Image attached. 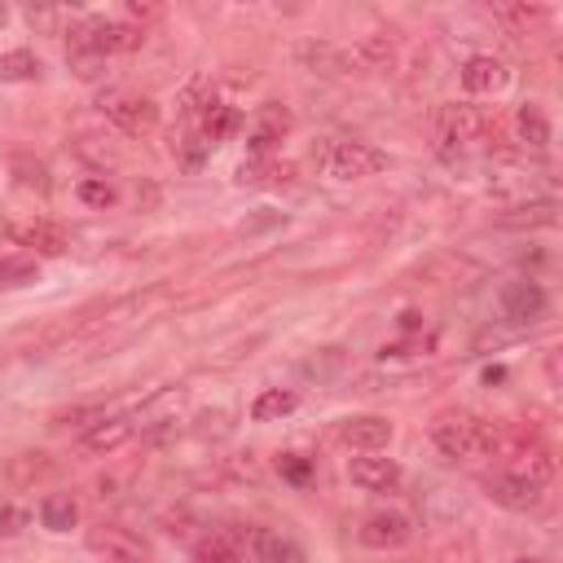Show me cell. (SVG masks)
I'll use <instances>...</instances> for the list:
<instances>
[{"mask_svg":"<svg viewBox=\"0 0 563 563\" xmlns=\"http://www.w3.org/2000/svg\"><path fill=\"white\" fill-rule=\"evenodd\" d=\"M299 66H308L312 75H330V79H347V75H365L356 44H334V40H303L295 48Z\"/></svg>","mask_w":563,"mask_h":563,"instance_id":"5","label":"cell"},{"mask_svg":"<svg viewBox=\"0 0 563 563\" xmlns=\"http://www.w3.org/2000/svg\"><path fill=\"white\" fill-rule=\"evenodd\" d=\"M431 444L449 462H475L497 453V422L475 418V413H444L431 422Z\"/></svg>","mask_w":563,"mask_h":563,"instance_id":"1","label":"cell"},{"mask_svg":"<svg viewBox=\"0 0 563 563\" xmlns=\"http://www.w3.org/2000/svg\"><path fill=\"white\" fill-rule=\"evenodd\" d=\"M251 550H255V563H308L299 541L268 532V528H251Z\"/></svg>","mask_w":563,"mask_h":563,"instance_id":"20","label":"cell"},{"mask_svg":"<svg viewBox=\"0 0 563 563\" xmlns=\"http://www.w3.org/2000/svg\"><path fill=\"white\" fill-rule=\"evenodd\" d=\"M31 523V515L22 506H0V537H18Z\"/></svg>","mask_w":563,"mask_h":563,"instance_id":"39","label":"cell"},{"mask_svg":"<svg viewBox=\"0 0 563 563\" xmlns=\"http://www.w3.org/2000/svg\"><path fill=\"white\" fill-rule=\"evenodd\" d=\"M220 475L229 484H260L264 479V466H260L255 453H229V457H220Z\"/></svg>","mask_w":563,"mask_h":563,"instance_id":"31","label":"cell"},{"mask_svg":"<svg viewBox=\"0 0 563 563\" xmlns=\"http://www.w3.org/2000/svg\"><path fill=\"white\" fill-rule=\"evenodd\" d=\"M347 479H352L356 488H365V493H396L400 479H405V471H400L396 457L356 453V457H347Z\"/></svg>","mask_w":563,"mask_h":563,"instance_id":"12","label":"cell"},{"mask_svg":"<svg viewBox=\"0 0 563 563\" xmlns=\"http://www.w3.org/2000/svg\"><path fill=\"white\" fill-rule=\"evenodd\" d=\"M66 35H70V40H66V66H70L79 79H88V84H92V79H101L106 57H101V53H97V48L84 40V31H79V26H70Z\"/></svg>","mask_w":563,"mask_h":563,"instance_id":"23","label":"cell"},{"mask_svg":"<svg viewBox=\"0 0 563 563\" xmlns=\"http://www.w3.org/2000/svg\"><path fill=\"white\" fill-rule=\"evenodd\" d=\"M479 488H484V497L488 501H497L501 510H515V515H528V510H537L541 506V497H545V484H532V479H523V475H515V471H488L484 479H479Z\"/></svg>","mask_w":563,"mask_h":563,"instance_id":"6","label":"cell"},{"mask_svg":"<svg viewBox=\"0 0 563 563\" xmlns=\"http://www.w3.org/2000/svg\"><path fill=\"white\" fill-rule=\"evenodd\" d=\"M277 224H282V211H268V207H264L260 216L242 220V224H238V233H242V238H255V233H268V229H277Z\"/></svg>","mask_w":563,"mask_h":563,"instance_id":"37","label":"cell"},{"mask_svg":"<svg viewBox=\"0 0 563 563\" xmlns=\"http://www.w3.org/2000/svg\"><path fill=\"white\" fill-rule=\"evenodd\" d=\"M400 325L405 330H418V312H400Z\"/></svg>","mask_w":563,"mask_h":563,"instance_id":"42","label":"cell"},{"mask_svg":"<svg viewBox=\"0 0 563 563\" xmlns=\"http://www.w3.org/2000/svg\"><path fill=\"white\" fill-rule=\"evenodd\" d=\"M26 22H31V26H40V31H53V35H62L57 26L66 22V13H62V9H31V13H26Z\"/></svg>","mask_w":563,"mask_h":563,"instance_id":"40","label":"cell"},{"mask_svg":"<svg viewBox=\"0 0 563 563\" xmlns=\"http://www.w3.org/2000/svg\"><path fill=\"white\" fill-rule=\"evenodd\" d=\"M31 79H40V57L31 48L0 53V84H31Z\"/></svg>","mask_w":563,"mask_h":563,"instance_id":"27","label":"cell"},{"mask_svg":"<svg viewBox=\"0 0 563 563\" xmlns=\"http://www.w3.org/2000/svg\"><path fill=\"white\" fill-rule=\"evenodd\" d=\"M136 435V418H128V413H101V418H92L84 431H79V440H75V449L84 453V457H106V453H114V449H123L128 440Z\"/></svg>","mask_w":563,"mask_h":563,"instance_id":"8","label":"cell"},{"mask_svg":"<svg viewBox=\"0 0 563 563\" xmlns=\"http://www.w3.org/2000/svg\"><path fill=\"white\" fill-rule=\"evenodd\" d=\"M128 26H136V31H145L150 22H158L163 18V4H145V0H128Z\"/></svg>","mask_w":563,"mask_h":563,"instance_id":"36","label":"cell"},{"mask_svg":"<svg viewBox=\"0 0 563 563\" xmlns=\"http://www.w3.org/2000/svg\"><path fill=\"white\" fill-rule=\"evenodd\" d=\"M409 537H413V519L405 510H374L356 528V541L365 550H400Z\"/></svg>","mask_w":563,"mask_h":563,"instance_id":"9","label":"cell"},{"mask_svg":"<svg viewBox=\"0 0 563 563\" xmlns=\"http://www.w3.org/2000/svg\"><path fill=\"white\" fill-rule=\"evenodd\" d=\"M488 13H493V22H501L510 35H537L541 26H550V22H554V13H550L545 4H523V0L493 4Z\"/></svg>","mask_w":563,"mask_h":563,"instance_id":"17","label":"cell"},{"mask_svg":"<svg viewBox=\"0 0 563 563\" xmlns=\"http://www.w3.org/2000/svg\"><path fill=\"white\" fill-rule=\"evenodd\" d=\"M189 563H242V554H238V545L224 532H207V537L194 541Z\"/></svg>","mask_w":563,"mask_h":563,"instance_id":"28","label":"cell"},{"mask_svg":"<svg viewBox=\"0 0 563 563\" xmlns=\"http://www.w3.org/2000/svg\"><path fill=\"white\" fill-rule=\"evenodd\" d=\"M457 79H462V88L471 97H493V92H501L510 84V66L501 57H493V53H475V57L462 62V75Z\"/></svg>","mask_w":563,"mask_h":563,"instance_id":"13","label":"cell"},{"mask_svg":"<svg viewBox=\"0 0 563 563\" xmlns=\"http://www.w3.org/2000/svg\"><path fill=\"white\" fill-rule=\"evenodd\" d=\"M277 471H282V479H290V484H308V479H312V462H308L303 453H282V457H277Z\"/></svg>","mask_w":563,"mask_h":563,"instance_id":"35","label":"cell"},{"mask_svg":"<svg viewBox=\"0 0 563 563\" xmlns=\"http://www.w3.org/2000/svg\"><path fill=\"white\" fill-rule=\"evenodd\" d=\"M563 347H545V383L550 387H563V365H559Z\"/></svg>","mask_w":563,"mask_h":563,"instance_id":"41","label":"cell"},{"mask_svg":"<svg viewBox=\"0 0 563 563\" xmlns=\"http://www.w3.org/2000/svg\"><path fill=\"white\" fill-rule=\"evenodd\" d=\"M501 224H515V229H550V224H559V207L554 202H528V207H515V216H501Z\"/></svg>","mask_w":563,"mask_h":563,"instance_id":"30","label":"cell"},{"mask_svg":"<svg viewBox=\"0 0 563 563\" xmlns=\"http://www.w3.org/2000/svg\"><path fill=\"white\" fill-rule=\"evenodd\" d=\"M347 369V347H317L312 356H303L299 361V374L303 378H317V383H325V378H334V374H343Z\"/></svg>","mask_w":563,"mask_h":563,"instance_id":"26","label":"cell"},{"mask_svg":"<svg viewBox=\"0 0 563 563\" xmlns=\"http://www.w3.org/2000/svg\"><path fill=\"white\" fill-rule=\"evenodd\" d=\"M79 31H84V40H88L101 57L132 53V48H141V40H145V31H136V26L119 22V18H84Z\"/></svg>","mask_w":563,"mask_h":563,"instance_id":"11","label":"cell"},{"mask_svg":"<svg viewBox=\"0 0 563 563\" xmlns=\"http://www.w3.org/2000/svg\"><path fill=\"white\" fill-rule=\"evenodd\" d=\"M9 167H13V180L22 185V189H35V194H44L53 180H48V167L40 163V158H31V154H13L9 158Z\"/></svg>","mask_w":563,"mask_h":563,"instance_id":"33","label":"cell"},{"mask_svg":"<svg viewBox=\"0 0 563 563\" xmlns=\"http://www.w3.org/2000/svg\"><path fill=\"white\" fill-rule=\"evenodd\" d=\"M9 233L18 246H26L35 255H66V246H70V233L53 220H26V224H13Z\"/></svg>","mask_w":563,"mask_h":563,"instance_id":"16","label":"cell"},{"mask_svg":"<svg viewBox=\"0 0 563 563\" xmlns=\"http://www.w3.org/2000/svg\"><path fill=\"white\" fill-rule=\"evenodd\" d=\"M510 123H515V132H510V136H515V145H519L523 154H528V150H545V145H550V119H545V110H541L537 101H523V106L515 110V119H510Z\"/></svg>","mask_w":563,"mask_h":563,"instance_id":"19","label":"cell"},{"mask_svg":"<svg viewBox=\"0 0 563 563\" xmlns=\"http://www.w3.org/2000/svg\"><path fill=\"white\" fill-rule=\"evenodd\" d=\"M431 559L435 563H479V550H475V541L466 532H453V537L431 545Z\"/></svg>","mask_w":563,"mask_h":563,"instance_id":"32","label":"cell"},{"mask_svg":"<svg viewBox=\"0 0 563 563\" xmlns=\"http://www.w3.org/2000/svg\"><path fill=\"white\" fill-rule=\"evenodd\" d=\"M391 435H396V427L383 413H352L339 422V444H347L352 453H383L391 444Z\"/></svg>","mask_w":563,"mask_h":563,"instance_id":"10","label":"cell"},{"mask_svg":"<svg viewBox=\"0 0 563 563\" xmlns=\"http://www.w3.org/2000/svg\"><path fill=\"white\" fill-rule=\"evenodd\" d=\"M238 185H264V189L295 185V163H286V158H277V154H251V158L238 167Z\"/></svg>","mask_w":563,"mask_h":563,"instance_id":"18","label":"cell"},{"mask_svg":"<svg viewBox=\"0 0 563 563\" xmlns=\"http://www.w3.org/2000/svg\"><path fill=\"white\" fill-rule=\"evenodd\" d=\"M475 273H479V264H475L471 255L444 251V255L422 260V264L413 268V282H418V286H457V282H466V277H475Z\"/></svg>","mask_w":563,"mask_h":563,"instance_id":"14","label":"cell"},{"mask_svg":"<svg viewBox=\"0 0 563 563\" xmlns=\"http://www.w3.org/2000/svg\"><path fill=\"white\" fill-rule=\"evenodd\" d=\"M290 132V114L282 110V106H260V114H255V132H251V154H273V145L282 141Z\"/></svg>","mask_w":563,"mask_h":563,"instance_id":"21","label":"cell"},{"mask_svg":"<svg viewBox=\"0 0 563 563\" xmlns=\"http://www.w3.org/2000/svg\"><path fill=\"white\" fill-rule=\"evenodd\" d=\"M40 282V264L31 255H0V290H22Z\"/></svg>","mask_w":563,"mask_h":563,"instance_id":"29","label":"cell"},{"mask_svg":"<svg viewBox=\"0 0 563 563\" xmlns=\"http://www.w3.org/2000/svg\"><path fill=\"white\" fill-rule=\"evenodd\" d=\"M75 198L84 202V207H114V185L106 180V176H84L79 185H75Z\"/></svg>","mask_w":563,"mask_h":563,"instance_id":"34","label":"cell"},{"mask_svg":"<svg viewBox=\"0 0 563 563\" xmlns=\"http://www.w3.org/2000/svg\"><path fill=\"white\" fill-rule=\"evenodd\" d=\"M431 123H435L440 150H466V145H479L488 136L493 114L484 106H471V101H444V106H435Z\"/></svg>","mask_w":563,"mask_h":563,"instance_id":"3","label":"cell"},{"mask_svg":"<svg viewBox=\"0 0 563 563\" xmlns=\"http://www.w3.org/2000/svg\"><path fill=\"white\" fill-rule=\"evenodd\" d=\"M317 167L330 180H365V176H378L387 167V154L365 145V141H325L317 150Z\"/></svg>","mask_w":563,"mask_h":563,"instance_id":"4","label":"cell"},{"mask_svg":"<svg viewBox=\"0 0 563 563\" xmlns=\"http://www.w3.org/2000/svg\"><path fill=\"white\" fill-rule=\"evenodd\" d=\"M515 563H550V559H541V554H519Z\"/></svg>","mask_w":563,"mask_h":563,"instance_id":"43","label":"cell"},{"mask_svg":"<svg viewBox=\"0 0 563 563\" xmlns=\"http://www.w3.org/2000/svg\"><path fill=\"white\" fill-rule=\"evenodd\" d=\"M545 290L528 277V282H510L506 290H501V317L506 321H515V325H532V321H541L545 317Z\"/></svg>","mask_w":563,"mask_h":563,"instance_id":"15","label":"cell"},{"mask_svg":"<svg viewBox=\"0 0 563 563\" xmlns=\"http://www.w3.org/2000/svg\"><path fill=\"white\" fill-rule=\"evenodd\" d=\"M44 475H53V457H48L44 449H26V453L4 457V479H9L13 488H31V484L44 479Z\"/></svg>","mask_w":563,"mask_h":563,"instance_id":"22","label":"cell"},{"mask_svg":"<svg viewBox=\"0 0 563 563\" xmlns=\"http://www.w3.org/2000/svg\"><path fill=\"white\" fill-rule=\"evenodd\" d=\"M163 532L176 537V541H189V537H194V519H189L185 510H167V515H163Z\"/></svg>","mask_w":563,"mask_h":563,"instance_id":"38","label":"cell"},{"mask_svg":"<svg viewBox=\"0 0 563 563\" xmlns=\"http://www.w3.org/2000/svg\"><path fill=\"white\" fill-rule=\"evenodd\" d=\"M299 409V396L290 391V387H264L255 400H251V418L255 422H277V418H286V413H295Z\"/></svg>","mask_w":563,"mask_h":563,"instance_id":"25","label":"cell"},{"mask_svg":"<svg viewBox=\"0 0 563 563\" xmlns=\"http://www.w3.org/2000/svg\"><path fill=\"white\" fill-rule=\"evenodd\" d=\"M84 545L101 563H150V545L132 528H123V523H97V528H88Z\"/></svg>","mask_w":563,"mask_h":563,"instance_id":"7","label":"cell"},{"mask_svg":"<svg viewBox=\"0 0 563 563\" xmlns=\"http://www.w3.org/2000/svg\"><path fill=\"white\" fill-rule=\"evenodd\" d=\"M35 515H40V523L48 532H70L79 523V501L70 493H48V497H40V510Z\"/></svg>","mask_w":563,"mask_h":563,"instance_id":"24","label":"cell"},{"mask_svg":"<svg viewBox=\"0 0 563 563\" xmlns=\"http://www.w3.org/2000/svg\"><path fill=\"white\" fill-rule=\"evenodd\" d=\"M97 110L123 136H145V132L158 128V106L145 92H132V88H101L97 92Z\"/></svg>","mask_w":563,"mask_h":563,"instance_id":"2","label":"cell"}]
</instances>
